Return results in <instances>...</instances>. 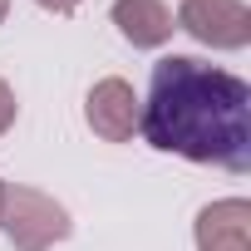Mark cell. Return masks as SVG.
I'll return each instance as SVG.
<instances>
[{"instance_id":"6","label":"cell","mask_w":251,"mask_h":251,"mask_svg":"<svg viewBox=\"0 0 251 251\" xmlns=\"http://www.w3.org/2000/svg\"><path fill=\"white\" fill-rule=\"evenodd\" d=\"M108 15H113L118 35L133 50H163L173 40V30H177V20H173V10L163 0H113Z\"/></svg>"},{"instance_id":"8","label":"cell","mask_w":251,"mask_h":251,"mask_svg":"<svg viewBox=\"0 0 251 251\" xmlns=\"http://www.w3.org/2000/svg\"><path fill=\"white\" fill-rule=\"evenodd\" d=\"M35 5H40V10H50V15H74L84 0H35Z\"/></svg>"},{"instance_id":"4","label":"cell","mask_w":251,"mask_h":251,"mask_svg":"<svg viewBox=\"0 0 251 251\" xmlns=\"http://www.w3.org/2000/svg\"><path fill=\"white\" fill-rule=\"evenodd\" d=\"M84 123L103 143H128L138 133V94H133V84L118 79V74L99 79L89 89V99H84Z\"/></svg>"},{"instance_id":"7","label":"cell","mask_w":251,"mask_h":251,"mask_svg":"<svg viewBox=\"0 0 251 251\" xmlns=\"http://www.w3.org/2000/svg\"><path fill=\"white\" fill-rule=\"evenodd\" d=\"M15 113H20V103H15V89H10V79H0V138H5V133L15 128Z\"/></svg>"},{"instance_id":"9","label":"cell","mask_w":251,"mask_h":251,"mask_svg":"<svg viewBox=\"0 0 251 251\" xmlns=\"http://www.w3.org/2000/svg\"><path fill=\"white\" fill-rule=\"evenodd\" d=\"M5 15H10V0H0V25H5Z\"/></svg>"},{"instance_id":"2","label":"cell","mask_w":251,"mask_h":251,"mask_svg":"<svg viewBox=\"0 0 251 251\" xmlns=\"http://www.w3.org/2000/svg\"><path fill=\"white\" fill-rule=\"evenodd\" d=\"M69 212L64 202H54L40 187L25 182H5V197H0V231L15 251H54L69 236Z\"/></svg>"},{"instance_id":"1","label":"cell","mask_w":251,"mask_h":251,"mask_svg":"<svg viewBox=\"0 0 251 251\" xmlns=\"http://www.w3.org/2000/svg\"><path fill=\"white\" fill-rule=\"evenodd\" d=\"M138 133L158 153L251 173V84L197 54H168L138 99Z\"/></svg>"},{"instance_id":"5","label":"cell","mask_w":251,"mask_h":251,"mask_svg":"<svg viewBox=\"0 0 251 251\" xmlns=\"http://www.w3.org/2000/svg\"><path fill=\"white\" fill-rule=\"evenodd\" d=\"M197 251H251V202L246 197H222L207 202L192 222Z\"/></svg>"},{"instance_id":"3","label":"cell","mask_w":251,"mask_h":251,"mask_svg":"<svg viewBox=\"0 0 251 251\" xmlns=\"http://www.w3.org/2000/svg\"><path fill=\"white\" fill-rule=\"evenodd\" d=\"M177 30H187L207 50H246L251 45V10L246 0H182Z\"/></svg>"},{"instance_id":"10","label":"cell","mask_w":251,"mask_h":251,"mask_svg":"<svg viewBox=\"0 0 251 251\" xmlns=\"http://www.w3.org/2000/svg\"><path fill=\"white\" fill-rule=\"evenodd\" d=\"M0 197H5V182H0Z\"/></svg>"}]
</instances>
